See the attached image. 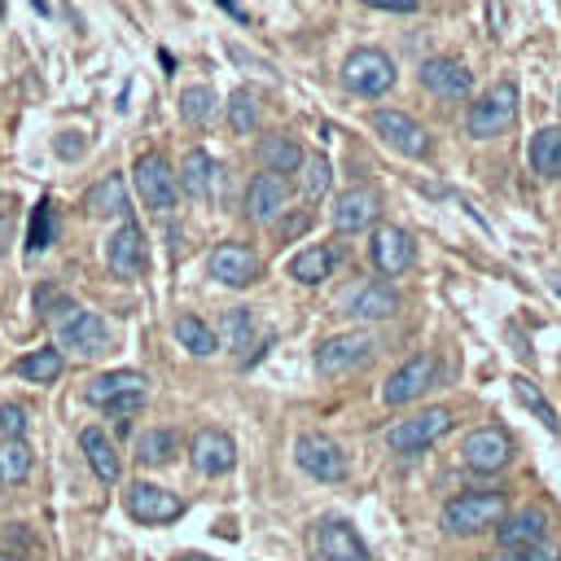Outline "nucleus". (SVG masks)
I'll return each instance as SVG.
<instances>
[{"label":"nucleus","mask_w":561,"mask_h":561,"mask_svg":"<svg viewBox=\"0 0 561 561\" xmlns=\"http://www.w3.org/2000/svg\"><path fill=\"white\" fill-rule=\"evenodd\" d=\"M145 390H149L145 373H136V368H114V373H96V377L83 386V399H88L92 408H110V403L136 399V394H145Z\"/></svg>","instance_id":"21"},{"label":"nucleus","mask_w":561,"mask_h":561,"mask_svg":"<svg viewBox=\"0 0 561 561\" xmlns=\"http://www.w3.org/2000/svg\"><path fill=\"white\" fill-rule=\"evenodd\" d=\"M53 337H57V351H75V355L92 359L110 346V324L88 307H70L66 316L53 320Z\"/></svg>","instance_id":"5"},{"label":"nucleus","mask_w":561,"mask_h":561,"mask_svg":"<svg viewBox=\"0 0 561 561\" xmlns=\"http://www.w3.org/2000/svg\"><path fill=\"white\" fill-rule=\"evenodd\" d=\"M513 394H517V403H522L526 412H535V416H539V425H548V434H557V430H561V421H557L552 403L543 399V390H539L530 377H513Z\"/></svg>","instance_id":"35"},{"label":"nucleus","mask_w":561,"mask_h":561,"mask_svg":"<svg viewBox=\"0 0 561 561\" xmlns=\"http://www.w3.org/2000/svg\"><path fill=\"white\" fill-rule=\"evenodd\" d=\"M175 561H215V557H202V552H180Z\"/></svg>","instance_id":"46"},{"label":"nucleus","mask_w":561,"mask_h":561,"mask_svg":"<svg viewBox=\"0 0 561 561\" xmlns=\"http://www.w3.org/2000/svg\"><path fill=\"white\" fill-rule=\"evenodd\" d=\"M9 237H13V215H9V210H0V254H4Z\"/></svg>","instance_id":"45"},{"label":"nucleus","mask_w":561,"mask_h":561,"mask_svg":"<svg viewBox=\"0 0 561 561\" xmlns=\"http://www.w3.org/2000/svg\"><path fill=\"white\" fill-rule=\"evenodd\" d=\"M0 13H4V0H0Z\"/></svg>","instance_id":"48"},{"label":"nucleus","mask_w":561,"mask_h":561,"mask_svg":"<svg viewBox=\"0 0 561 561\" xmlns=\"http://www.w3.org/2000/svg\"><path fill=\"white\" fill-rule=\"evenodd\" d=\"M495 539H500V548H530V543L548 539V513L543 508L504 513V522L495 526Z\"/></svg>","instance_id":"23"},{"label":"nucleus","mask_w":561,"mask_h":561,"mask_svg":"<svg viewBox=\"0 0 561 561\" xmlns=\"http://www.w3.org/2000/svg\"><path fill=\"white\" fill-rule=\"evenodd\" d=\"M508 513L504 491H460L443 504V530L447 535H478V530H495Z\"/></svg>","instance_id":"1"},{"label":"nucleus","mask_w":561,"mask_h":561,"mask_svg":"<svg viewBox=\"0 0 561 561\" xmlns=\"http://www.w3.org/2000/svg\"><path fill=\"white\" fill-rule=\"evenodd\" d=\"M171 456H175V430L153 425V430L136 434V460L140 465H167Z\"/></svg>","instance_id":"34"},{"label":"nucleus","mask_w":561,"mask_h":561,"mask_svg":"<svg viewBox=\"0 0 561 561\" xmlns=\"http://www.w3.org/2000/svg\"><path fill=\"white\" fill-rule=\"evenodd\" d=\"M285 202H289V180L285 175H276V171H263V175H254L250 184H245V219H254V224H272L280 210H285Z\"/></svg>","instance_id":"19"},{"label":"nucleus","mask_w":561,"mask_h":561,"mask_svg":"<svg viewBox=\"0 0 561 561\" xmlns=\"http://www.w3.org/2000/svg\"><path fill=\"white\" fill-rule=\"evenodd\" d=\"M368 123H373V131H377L390 149H399L403 158H425V153H430V131H425L412 114L390 110V105H377V110L368 114Z\"/></svg>","instance_id":"9"},{"label":"nucleus","mask_w":561,"mask_h":561,"mask_svg":"<svg viewBox=\"0 0 561 561\" xmlns=\"http://www.w3.org/2000/svg\"><path fill=\"white\" fill-rule=\"evenodd\" d=\"M215 175H219L215 158H210L206 149H188V153L180 158L175 184H180V193H188V197H206V193H210V184H215Z\"/></svg>","instance_id":"28"},{"label":"nucleus","mask_w":561,"mask_h":561,"mask_svg":"<svg viewBox=\"0 0 561 561\" xmlns=\"http://www.w3.org/2000/svg\"><path fill=\"white\" fill-rule=\"evenodd\" d=\"M368 351H373V333H364V329L329 333V337L316 346V368H320L324 377H333V373H346V368H355L359 359H368Z\"/></svg>","instance_id":"14"},{"label":"nucleus","mask_w":561,"mask_h":561,"mask_svg":"<svg viewBox=\"0 0 561 561\" xmlns=\"http://www.w3.org/2000/svg\"><path fill=\"white\" fill-rule=\"evenodd\" d=\"M302 197H324L329 193V184H333V167H329V158L324 153H311V158H302Z\"/></svg>","instance_id":"37"},{"label":"nucleus","mask_w":561,"mask_h":561,"mask_svg":"<svg viewBox=\"0 0 561 561\" xmlns=\"http://www.w3.org/2000/svg\"><path fill=\"white\" fill-rule=\"evenodd\" d=\"M421 88L443 101H465L473 92V70L456 57H430L421 61Z\"/></svg>","instance_id":"16"},{"label":"nucleus","mask_w":561,"mask_h":561,"mask_svg":"<svg viewBox=\"0 0 561 561\" xmlns=\"http://www.w3.org/2000/svg\"><path fill=\"white\" fill-rule=\"evenodd\" d=\"M180 118L188 123V127H206L210 118H215V105H219V96H215V88H206V83H188V88H180Z\"/></svg>","instance_id":"32"},{"label":"nucleus","mask_w":561,"mask_h":561,"mask_svg":"<svg viewBox=\"0 0 561 561\" xmlns=\"http://www.w3.org/2000/svg\"><path fill=\"white\" fill-rule=\"evenodd\" d=\"M79 447H83V456H88V465H92V473L101 482H118L123 465H118V451H114V443H110L105 430H96V425L79 430Z\"/></svg>","instance_id":"27"},{"label":"nucleus","mask_w":561,"mask_h":561,"mask_svg":"<svg viewBox=\"0 0 561 561\" xmlns=\"http://www.w3.org/2000/svg\"><path fill=\"white\" fill-rule=\"evenodd\" d=\"M517 123V83L513 79H500L491 83L465 114V131L473 140H491V136H504L508 127Z\"/></svg>","instance_id":"2"},{"label":"nucleus","mask_w":561,"mask_h":561,"mask_svg":"<svg viewBox=\"0 0 561 561\" xmlns=\"http://www.w3.org/2000/svg\"><path fill=\"white\" fill-rule=\"evenodd\" d=\"M447 430H451V408L434 403V408H421V412H412V416L394 421V425L386 430V447H390V451H399V456H416V451L434 447Z\"/></svg>","instance_id":"3"},{"label":"nucleus","mask_w":561,"mask_h":561,"mask_svg":"<svg viewBox=\"0 0 561 561\" xmlns=\"http://www.w3.org/2000/svg\"><path fill=\"white\" fill-rule=\"evenodd\" d=\"M228 127H232V131H241V136L259 127V101H254V92L237 88V92L228 96Z\"/></svg>","instance_id":"38"},{"label":"nucleus","mask_w":561,"mask_h":561,"mask_svg":"<svg viewBox=\"0 0 561 561\" xmlns=\"http://www.w3.org/2000/svg\"><path fill=\"white\" fill-rule=\"evenodd\" d=\"M131 175H136V193H140V202H145V210H171L175 206V197H180V184H175V167L162 158V153H140L136 158V167H131Z\"/></svg>","instance_id":"7"},{"label":"nucleus","mask_w":561,"mask_h":561,"mask_svg":"<svg viewBox=\"0 0 561 561\" xmlns=\"http://www.w3.org/2000/svg\"><path fill=\"white\" fill-rule=\"evenodd\" d=\"M434 377H438V355L421 351V355L403 359V364H399V368L386 377V386H381V399H386L390 408H403V403L421 399V394L434 386Z\"/></svg>","instance_id":"10"},{"label":"nucleus","mask_w":561,"mask_h":561,"mask_svg":"<svg viewBox=\"0 0 561 561\" xmlns=\"http://www.w3.org/2000/svg\"><path fill=\"white\" fill-rule=\"evenodd\" d=\"M491 561H561V548L548 543V539H539L530 548H500Z\"/></svg>","instance_id":"40"},{"label":"nucleus","mask_w":561,"mask_h":561,"mask_svg":"<svg viewBox=\"0 0 561 561\" xmlns=\"http://www.w3.org/2000/svg\"><path fill=\"white\" fill-rule=\"evenodd\" d=\"M171 333H175V342H180L188 355H215V346H219L215 329H210L202 316H188V311H180V316L171 320Z\"/></svg>","instance_id":"31"},{"label":"nucleus","mask_w":561,"mask_h":561,"mask_svg":"<svg viewBox=\"0 0 561 561\" xmlns=\"http://www.w3.org/2000/svg\"><path fill=\"white\" fill-rule=\"evenodd\" d=\"M31 465H35V456H31V447H26V438H4L0 443V482H22L26 473H31Z\"/></svg>","instance_id":"36"},{"label":"nucleus","mask_w":561,"mask_h":561,"mask_svg":"<svg viewBox=\"0 0 561 561\" xmlns=\"http://www.w3.org/2000/svg\"><path fill=\"white\" fill-rule=\"evenodd\" d=\"M123 508H127V517H136L145 526H167V522L184 517V500L158 482H145V478L123 491Z\"/></svg>","instance_id":"8"},{"label":"nucleus","mask_w":561,"mask_h":561,"mask_svg":"<svg viewBox=\"0 0 561 561\" xmlns=\"http://www.w3.org/2000/svg\"><path fill=\"white\" fill-rule=\"evenodd\" d=\"M294 460H298V469H302L307 478H316V482H342V478L351 473L346 451L337 447V438H329V434H320V430L298 434Z\"/></svg>","instance_id":"6"},{"label":"nucleus","mask_w":561,"mask_h":561,"mask_svg":"<svg viewBox=\"0 0 561 561\" xmlns=\"http://www.w3.org/2000/svg\"><path fill=\"white\" fill-rule=\"evenodd\" d=\"M311 543H316L320 561H368V543L342 517H320L311 530Z\"/></svg>","instance_id":"15"},{"label":"nucleus","mask_w":561,"mask_h":561,"mask_svg":"<svg viewBox=\"0 0 561 561\" xmlns=\"http://www.w3.org/2000/svg\"><path fill=\"white\" fill-rule=\"evenodd\" d=\"M83 210L88 215H96V219H105V215H114V219H127L131 215V197H127V184H123V175H101L88 193H83Z\"/></svg>","instance_id":"24"},{"label":"nucleus","mask_w":561,"mask_h":561,"mask_svg":"<svg viewBox=\"0 0 561 561\" xmlns=\"http://www.w3.org/2000/svg\"><path fill=\"white\" fill-rule=\"evenodd\" d=\"M557 105H561V92H557Z\"/></svg>","instance_id":"49"},{"label":"nucleus","mask_w":561,"mask_h":561,"mask_svg":"<svg viewBox=\"0 0 561 561\" xmlns=\"http://www.w3.org/2000/svg\"><path fill=\"white\" fill-rule=\"evenodd\" d=\"M359 4H368V9H386V13H412V9H416V0H359Z\"/></svg>","instance_id":"43"},{"label":"nucleus","mask_w":561,"mask_h":561,"mask_svg":"<svg viewBox=\"0 0 561 561\" xmlns=\"http://www.w3.org/2000/svg\"><path fill=\"white\" fill-rule=\"evenodd\" d=\"M333 267H337V250H333L329 241H320V245H302V250L289 259V276L302 280V285H320V280H329Z\"/></svg>","instance_id":"26"},{"label":"nucleus","mask_w":561,"mask_h":561,"mask_svg":"<svg viewBox=\"0 0 561 561\" xmlns=\"http://www.w3.org/2000/svg\"><path fill=\"white\" fill-rule=\"evenodd\" d=\"M0 434L4 438H22L26 434V408L22 403H0Z\"/></svg>","instance_id":"41"},{"label":"nucleus","mask_w":561,"mask_h":561,"mask_svg":"<svg viewBox=\"0 0 561 561\" xmlns=\"http://www.w3.org/2000/svg\"><path fill=\"white\" fill-rule=\"evenodd\" d=\"M460 460H465L469 469H478V473L504 469V465L513 460V438H508V430H500V425H478V430H469L465 443H460Z\"/></svg>","instance_id":"11"},{"label":"nucleus","mask_w":561,"mask_h":561,"mask_svg":"<svg viewBox=\"0 0 561 561\" xmlns=\"http://www.w3.org/2000/svg\"><path fill=\"white\" fill-rule=\"evenodd\" d=\"M140 408H145V394H136V399H123V403H110L105 412H110V416H136Z\"/></svg>","instance_id":"44"},{"label":"nucleus","mask_w":561,"mask_h":561,"mask_svg":"<svg viewBox=\"0 0 561 561\" xmlns=\"http://www.w3.org/2000/svg\"><path fill=\"white\" fill-rule=\"evenodd\" d=\"M219 333H224V342H228V346L241 355V364H250V346H254V337H267V333L259 329V316H254V311H245V307L224 311Z\"/></svg>","instance_id":"29"},{"label":"nucleus","mask_w":561,"mask_h":561,"mask_svg":"<svg viewBox=\"0 0 561 561\" xmlns=\"http://www.w3.org/2000/svg\"><path fill=\"white\" fill-rule=\"evenodd\" d=\"M18 377H26V381H35V386H44V381H57L61 377V351L57 346H39V351H26L18 364Z\"/></svg>","instance_id":"33"},{"label":"nucleus","mask_w":561,"mask_h":561,"mask_svg":"<svg viewBox=\"0 0 561 561\" xmlns=\"http://www.w3.org/2000/svg\"><path fill=\"white\" fill-rule=\"evenodd\" d=\"M377 210H381V197L368 184H355V188L337 193V202H333V228L337 232H364V228H373Z\"/></svg>","instance_id":"22"},{"label":"nucleus","mask_w":561,"mask_h":561,"mask_svg":"<svg viewBox=\"0 0 561 561\" xmlns=\"http://www.w3.org/2000/svg\"><path fill=\"white\" fill-rule=\"evenodd\" d=\"M526 162H530V171L543 175V180L561 175V127H539V131L530 136V145H526Z\"/></svg>","instance_id":"30"},{"label":"nucleus","mask_w":561,"mask_h":561,"mask_svg":"<svg viewBox=\"0 0 561 561\" xmlns=\"http://www.w3.org/2000/svg\"><path fill=\"white\" fill-rule=\"evenodd\" d=\"M254 153H259V162H263V171H276V175H294L298 167H302V145L294 140V136H285V131H267L259 145H254Z\"/></svg>","instance_id":"25"},{"label":"nucleus","mask_w":561,"mask_h":561,"mask_svg":"<svg viewBox=\"0 0 561 561\" xmlns=\"http://www.w3.org/2000/svg\"><path fill=\"white\" fill-rule=\"evenodd\" d=\"M105 263H110V272L123 276V280H136V276L145 272V232H140L131 219H123V224L110 232V241H105Z\"/></svg>","instance_id":"18"},{"label":"nucleus","mask_w":561,"mask_h":561,"mask_svg":"<svg viewBox=\"0 0 561 561\" xmlns=\"http://www.w3.org/2000/svg\"><path fill=\"white\" fill-rule=\"evenodd\" d=\"M206 272H210V280H219L228 289H245L259 276V254L245 241H224V245H215Z\"/></svg>","instance_id":"13"},{"label":"nucleus","mask_w":561,"mask_h":561,"mask_svg":"<svg viewBox=\"0 0 561 561\" xmlns=\"http://www.w3.org/2000/svg\"><path fill=\"white\" fill-rule=\"evenodd\" d=\"M188 456H193L197 473H206V478H219V473H228V469L237 465V443H232V434H228V430H215V425H206V430H197V434H193V447H188Z\"/></svg>","instance_id":"20"},{"label":"nucleus","mask_w":561,"mask_h":561,"mask_svg":"<svg viewBox=\"0 0 561 561\" xmlns=\"http://www.w3.org/2000/svg\"><path fill=\"white\" fill-rule=\"evenodd\" d=\"M342 311L351 320H390L399 311V294L390 280H359L355 289L342 294Z\"/></svg>","instance_id":"17"},{"label":"nucleus","mask_w":561,"mask_h":561,"mask_svg":"<svg viewBox=\"0 0 561 561\" xmlns=\"http://www.w3.org/2000/svg\"><path fill=\"white\" fill-rule=\"evenodd\" d=\"M57 153H61V158H79V153H83V136H79V131H61V136H57Z\"/></svg>","instance_id":"42"},{"label":"nucleus","mask_w":561,"mask_h":561,"mask_svg":"<svg viewBox=\"0 0 561 561\" xmlns=\"http://www.w3.org/2000/svg\"><path fill=\"white\" fill-rule=\"evenodd\" d=\"M394 79H399V70H394L390 53H381V48H355L342 61V88L355 96H381L394 88Z\"/></svg>","instance_id":"4"},{"label":"nucleus","mask_w":561,"mask_h":561,"mask_svg":"<svg viewBox=\"0 0 561 561\" xmlns=\"http://www.w3.org/2000/svg\"><path fill=\"white\" fill-rule=\"evenodd\" d=\"M0 561H9V557H0Z\"/></svg>","instance_id":"50"},{"label":"nucleus","mask_w":561,"mask_h":561,"mask_svg":"<svg viewBox=\"0 0 561 561\" xmlns=\"http://www.w3.org/2000/svg\"><path fill=\"white\" fill-rule=\"evenodd\" d=\"M368 259H373V267L381 276H403L412 267V259H416V245L399 224H377L373 241H368Z\"/></svg>","instance_id":"12"},{"label":"nucleus","mask_w":561,"mask_h":561,"mask_svg":"<svg viewBox=\"0 0 561 561\" xmlns=\"http://www.w3.org/2000/svg\"><path fill=\"white\" fill-rule=\"evenodd\" d=\"M26 245H31V254H39V250H48V245H53V202H39V206H35Z\"/></svg>","instance_id":"39"},{"label":"nucleus","mask_w":561,"mask_h":561,"mask_svg":"<svg viewBox=\"0 0 561 561\" xmlns=\"http://www.w3.org/2000/svg\"><path fill=\"white\" fill-rule=\"evenodd\" d=\"M552 289H557V294H561V276H552Z\"/></svg>","instance_id":"47"}]
</instances>
